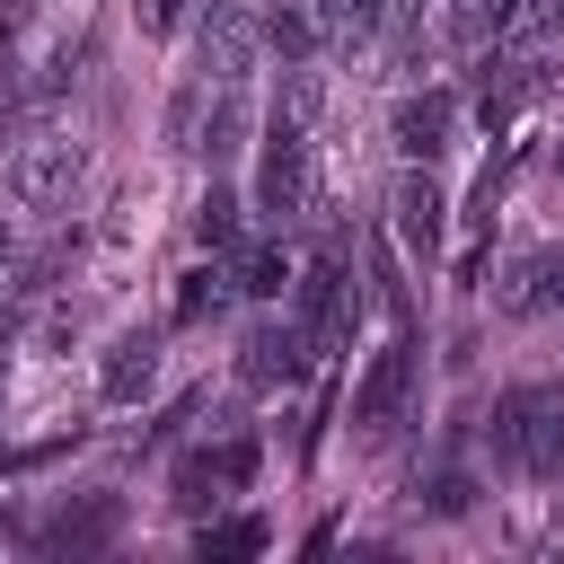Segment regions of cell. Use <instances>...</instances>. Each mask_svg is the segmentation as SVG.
<instances>
[{"label": "cell", "instance_id": "44dd1931", "mask_svg": "<svg viewBox=\"0 0 564 564\" xmlns=\"http://www.w3.org/2000/svg\"><path fill=\"white\" fill-rule=\"evenodd\" d=\"M194 546H203V555H256V546H264V520H212Z\"/></svg>", "mask_w": 564, "mask_h": 564}, {"label": "cell", "instance_id": "8992f818", "mask_svg": "<svg viewBox=\"0 0 564 564\" xmlns=\"http://www.w3.org/2000/svg\"><path fill=\"white\" fill-rule=\"evenodd\" d=\"M388 141H397V159H405V167H432V159L458 141V88H414V97H397Z\"/></svg>", "mask_w": 564, "mask_h": 564}, {"label": "cell", "instance_id": "52a82bcc", "mask_svg": "<svg viewBox=\"0 0 564 564\" xmlns=\"http://www.w3.org/2000/svg\"><path fill=\"white\" fill-rule=\"evenodd\" d=\"M494 308L502 317H564V247H520L494 273Z\"/></svg>", "mask_w": 564, "mask_h": 564}, {"label": "cell", "instance_id": "9a60e30c", "mask_svg": "<svg viewBox=\"0 0 564 564\" xmlns=\"http://www.w3.org/2000/svg\"><path fill=\"white\" fill-rule=\"evenodd\" d=\"M194 238H203V247H212V256H238V247H247V238H256V229H247V203H238V194H220V185H212V194H203V203H194Z\"/></svg>", "mask_w": 564, "mask_h": 564}, {"label": "cell", "instance_id": "6da1fadb", "mask_svg": "<svg viewBox=\"0 0 564 564\" xmlns=\"http://www.w3.org/2000/svg\"><path fill=\"white\" fill-rule=\"evenodd\" d=\"M485 441H494V458H502V467H520V476L555 485V476H564V388H555V379L502 388V397H494V414H485Z\"/></svg>", "mask_w": 564, "mask_h": 564}, {"label": "cell", "instance_id": "7c38bea8", "mask_svg": "<svg viewBox=\"0 0 564 564\" xmlns=\"http://www.w3.org/2000/svg\"><path fill=\"white\" fill-rule=\"evenodd\" d=\"M150 379H159V335H150V326H141V335H115V352H106V370H97V397H106V405H141Z\"/></svg>", "mask_w": 564, "mask_h": 564}, {"label": "cell", "instance_id": "8fae6325", "mask_svg": "<svg viewBox=\"0 0 564 564\" xmlns=\"http://www.w3.org/2000/svg\"><path fill=\"white\" fill-rule=\"evenodd\" d=\"M247 485H256V441H220V449H194V458L176 467V502H185V511L229 502V494H247Z\"/></svg>", "mask_w": 564, "mask_h": 564}, {"label": "cell", "instance_id": "d6986e66", "mask_svg": "<svg viewBox=\"0 0 564 564\" xmlns=\"http://www.w3.org/2000/svg\"><path fill=\"white\" fill-rule=\"evenodd\" d=\"M212 88H220V79H203V70H194V79H185V88L167 97V141H176V150H194V141H203V115H212Z\"/></svg>", "mask_w": 564, "mask_h": 564}, {"label": "cell", "instance_id": "7a4b0ae2", "mask_svg": "<svg viewBox=\"0 0 564 564\" xmlns=\"http://www.w3.org/2000/svg\"><path fill=\"white\" fill-rule=\"evenodd\" d=\"M291 317L317 335V352H335V344L361 326V282H352V247H344V238H317V256H308L300 282H291Z\"/></svg>", "mask_w": 564, "mask_h": 564}, {"label": "cell", "instance_id": "277c9868", "mask_svg": "<svg viewBox=\"0 0 564 564\" xmlns=\"http://www.w3.org/2000/svg\"><path fill=\"white\" fill-rule=\"evenodd\" d=\"M79 167H88V150H79L70 132H44V141H26V150L9 159V203H18V212H62L70 185H79Z\"/></svg>", "mask_w": 564, "mask_h": 564}, {"label": "cell", "instance_id": "30bf717a", "mask_svg": "<svg viewBox=\"0 0 564 564\" xmlns=\"http://www.w3.org/2000/svg\"><path fill=\"white\" fill-rule=\"evenodd\" d=\"M388 220H397V247H405L414 264H432V256H441V220H449V203H441L432 167H405V176H397V194H388Z\"/></svg>", "mask_w": 564, "mask_h": 564}, {"label": "cell", "instance_id": "e0dca14e", "mask_svg": "<svg viewBox=\"0 0 564 564\" xmlns=\"http://www.w3.org/2000/svg\"><path fill=\"white\" fill-rule=\"evenodd\" d=\"M247 141V97L238 88H212V115H203V141H194V159H229Z\"/></svg>", "mask_w": 564, "mask_h": 564}, {"label": "cell", "instance_id": "2e32d148", "mask_svg": "<svg viewBox=\"0 0 564 564\" xmlns=\"http://www.w3.org/2000/svg\"><path fill=\"white\" fill-rule=\"evenodd\" d=\"M317 115H326V79H317L308 62H282V106H273V123L317 132Z\"/></svg>", "mask_w": 564, "mask_h": 564}, {"label": "cell", "instance_id": "ac0fdd59", "mask_svg": "<svg viewBox=\"0 0 564 564\" xmlns=\"http://www.w3.org/2000/svg\"><path fill=\"white\" fill-rule=\"evenodd\" d=\"M229 291H238V282H229V264H194V273L176 282V308H167V317H176V326H203Z\"/></svg>", "mask_w": 564, "mask_h": 564}, {"label": "cell", "instance_id": "ffe728a7", "mask_svg": "<svg viewBox=\"0 0 564 564\" xmlns=\"http://www.w3.org/2000/svg\"><path fill=\"white\" fill-rule=\"evenodd\" d=\"M115 538V502H88V511H53L44 520V546H97Z\"/></svg>", "mask_w": 564, "mask_h": 564}, {"label": "cell", "instance_id": "5b68a950", "mask_svg": "<svg viewBox=\"0 0 564 564\" xmlns=\"http://www.w3.org/2000/svg\"><path fill=\"white\" fill-rule=\"evenodd\" d=\"M194 53H203V79L247 88V70H256V53H264V18H256L247 0H203V35H194Z\"/></svg>", "mask_w": 564, "mask_h": 564}, {"label": "cell", "instance_id": "603a6c76", "mask_svg": "<svg viewBox=\"0 0 564 564\" xmlns=\"http://www.w3.org/2000/svg\"><path fill=\"white\" fill-rule=\"evenodd\" d=\"M18 115H26V70L9 62V44H0V141L18 132Z\"/></svg>", "mask_w": 564, "mask_h": 564}, {"label": "cell", "instance_id": "cb8c5ba5", "mask_svg": "<svg viewBox=\"0 0 564 564\" xmlns=\"http://www.w3.org/2000/svg\"><path fill=\"white\" fill-rule=\"evenodd\" d=\"M9 212H18V203L0 194V300H9Z\"/></svg>", "mask_w": 564, "mask_h": 564}, {"label": "cell", "instance_id": "ba28073f", "mask_svg": "<svg viewBox=\"0 0 564 564\" xmlns=\"http://www.w3.org/2000/svg\"><path fill=\"white\" fill-rule=\"evenodd\" d=\"M238 370H247L256 388H291V379L317 370V335H308L300 317H264V326L238 344Z\"/></svg>", "mask_w": 564, "mask_h": 564}, {"label": "cell", "instance_id": "d4e9b609", "mask_svg": "<svg viewBox=\"0 0 564 564\" xmlns=\"http://www.w3.org/2000/svg\"><path fill=\"white\" fill-rule=\"evenodd\" d=\"M555 167H564V150H555Z\"/></svg>", "mask_w": 564, "mask_h": 564}, {"label": "cell", "instance_id": "5bb4252c", "mask_svg": "<svg viewBox=\"0 0 564 564\" xmlns=\"http://www.w3.org/2000/svg\"><path fill=\"white\" fill-rule=\"evenodd\" d=\"M229 282H238L247 300H282V291H291L300 273H291V256H282L273 238H247V247L229 256Z\"/></svg>", "mask_w": 564, "mask_h": 564}, {"label": "cell", "instance_id": "9c48e42d", "mask_svg": "<svg viewBox=\"0 0 564 564\" xmlns=\"http://www.w3.org/2000/svg\"><path fill=\"white\" fill-rule=\"evenodd\" d=\"M405 397H414V335H397V344L370 352V370H361V388H352V423H361V432H388V423L405 414Z\"/></svg>", "mask_w": 564, "mask_h": 564}, {"label": "cell", "instance_id": "3957f363", "mask_svg": "<svg viewBox=\"0 0 564 564\" xmlns=\"http://www.w3.org/2000/svg\"><path fill=\"white\" fill-rule=\"evenodd\" d=\"M256 212L282 220V229L317 212V159H308V132H291V123L264 132V159H256Z\"/></svg>", "mask_w": 564, "mask_h": 564}, {"label": "cell", "instance_id": "7402d4cb", "mask_svg": "<svg viewBox=\"0 0 564 564\" xmlns=\"http://www.w3.org/2000/svg\"><path fill=\"white\" fill-rule=\"evenodd\" d=\"M203 0H132V18H141V35H176L185 18H194Z\"/></svg>", "mask_w": 564, "mask_h": 564}, {"label": "cell", "instance_id": "4fadbf2b", "mask_svg": "<svg viewBox=\"0 0 564 564\" xmlns=\"http://www.w3.org/2000/svg\"><path fill=\"white\" fill-rule=\"evenodd\" d=\"M264 44H273L282 62H317V44H326L317 0H264Z\"/></svg>", "mask_w": 564, "mask_h": 564}]
</instances>
